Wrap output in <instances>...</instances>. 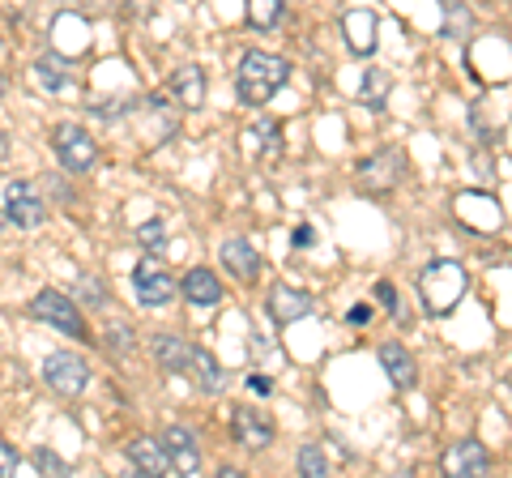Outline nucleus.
I'll use <instances>...</instances> for the list:
<instances>
[{
  "mask_svg": "<svg viewBox=\"0 0 512 478\" xmlns=\"http://www.w3.org/2000/svg\"><path fill=\"white\" fill-rule=\"evenodd\" d=\"M286 82H291V65L274 52H248L244 65L235 73L239 103H248V107H265Z\"/></svg>",
  "mask_w": 512,
  "mask_h": 478,
  "instance_id": "obj_1",
  "label": "nucleus"
},
{
  "mask_svg": "<svg viewBox=\"0 0 512 478\" xmlns=\"http://www.w3.org/2000/svg\"><path fill=\"white\" fill-rule=\"evenodd\" d=\"M466 286H470V274L457 261H431L419 274V299L431 316H448L461 304Z\"/></svg>",
  "mask_w": 512,
  "mask_h": 478,
  "instance_id": "obj_2",
  "label": "nucleus"
},
{
  "mask_svg": "<svg viewBox=\"0 0 512 478\" xmlns=\"http://www.w3.org/2000/svg\"><path fill=\"white\" fill-rule=\"evenodd\" d=\"M43 380H47V389L60 397H82L90 385V368L73 350H52V355L43 359Z\"/></svg>",
  "mask_w": 512,
  "mask_h": 478,
  "instance_id": "obj_3",
  "label": "nucleus"
},
{
  "mask_svg": "<svg viewBox=\"0 0 512 478\" xmlns=\"http://www.w3.org/2000/svg\"><path fill=\"white\" fill-rule=\"evenodd\" d=\"M52 141H56L60 167H69L73 175H86V171H94V163H99V141H94L82 124H56Z\"/></svg>",
  "mask_w": 512,
  "mask_h": 478,
  "instance_id": "obj_4",
  "label": "nucleus"
},
{
  "mask_svg": "<svg viewBox=\"0 0 512 478\" xmlns=\"http://www.w3.org/2000/svg\"><path fill=\"white\" fill-rule=\"evenodd\" d=\"M30 316L43 325H52L60 333H69V338H82L86 333V321H82V304L69 295H60V291H39L35 295V304H30Z\"/></svg>",
  "mask_w": 512,
  "mask_h": 478,
  "instance_id": "obj_5",
  "label": "nucleus"
},
{
  "mask_svg": "<svg viewBox=\"0 0 512 478\" xmlns=\"http://www.w3.org/2000/svg\"><path fill=\"white\" fill-rule=\"evenodd\" d=\"M52 52L64 56V60H77L90 52V18L86 13H73L64 9L52 18Z\"/></svg>",
  "mask_w": 512,
  "mask_h": 478,
  "instance_id": "obj_6",
  "label": "nucleus"
},
{
  "mask_svg": "<svg viewBox=\"0 0 512 478\" xmlns=\"http://www.w3.org/2000/svg\"><path fill=\"white\" fill-rule=\"evenodd\" d=\"M5 214L9 222H18V227H43V218H47V201L39 197V188L35 184H26V180H13L5 188Z\"/></svg>",
  "mask_w": 512,
  "mask_h": 478,
  "instance_id": "obj_7",
  "label": "nucleus"
},
{
  "mask_svg": "<svg viewBox=\"0 0 512 478\" xmlns=\"http://www.w3.org/2000/svg\"><path fill=\"white\" fill-rule=\"evenodd\" d=\"M133 286H137V299L146 308H167L171 304V295H175V282L167 269H158L154 261H141L133 269Z\"/></svg>",
  "mask_w": 512,
  "mask_h": 478,
  "instance_id": "obj_8",
  "label": "nucleus"
},
{
  "mask_svg": "<svg viewBox=\"0 0 512 478\" xmlns=\"http://www.w3.org/2000/svg\"><path fill=\"white\" fill-rule=\"evenodd\" d=\"M402 167V158H397L393 150H380V154H372L367 163H359V175H355V184L363 188V193H389V188L397 184V171Z\"/></svg>",
  "mask_w": 512,
  "mask_h": 478,
  "instance_id": "obj_9",
  "label": "nucleus"
},
{
  "mask_svg": "<svg viewBox=\"0 0 512 478\" xmlns=\"http://www.w3.org/2000/svg\"><path fill=\"white\" fill-rule=\"evenodd\" d=\"M440 466H444V474H453V478H478V474H487L491 453L478 440H457L453 449L444 453Z\"/></svg>",
  "mask_w": 512,
  "mask_h": 478,
  "instance_id": "obj_10",
  "label": "nucleus"
},
{
  "mask_svg": "<svg viewBox=\"0 0 512 478\" xmlns=\"http://www.w3.org/2000/svg\"><path fill=\"white\" fill-rule=\"evenodd\" d=\"M128 461L141 470V474H175V461L167 453V444L163 440H154V436H137V440H128Z\"/></svg>",
  "mask_w": 512,
  "mask_h": 478,
  "instance_id": "obj_11",
  "label": "nucleus"
},
{
  "mask_svg": "<svg viewBox=\"0 0 512 478\" xmlns=\"http://www.w3.org/2000/svg\"><path fill=\"white\" fill-rule=\"evenodd\" d=\"M376 26H380V22H376L372 9H350L346 18H342V35H346V43H350V52H355V56H372L376 43H380Z\"/></svg>",
  "mask_w": 512,
  "mask_h": 478,
  "instance_id": "obj_12",
  "label": "nucleus"
},
{
  "mask_svg": "<svg viewBox=\"0 0 512 478\" xmlns=\"http://www.w3.org/2000/svg\"><path fill=\"white\" fill-rule=\"evenodd\" d=\"M457 218L474 231H500V222H504L500 205H495L491 197H483V193H461L457 197Z\"/></svg>",
  "mask_w": 512,
  "mask_h": 478,
  "instance_id": "obj_13",
  "label": "nucleus"
},
{
  "mask_svg": "<svg viewBox=\"0 0 512 478\" xmlns=\"http://www.w3.org/2000/svg\"><path fill=\"white\" fill-rule=\"evenodd\" d=\"M235 440L244 444V449H269V444H274V423L256 406H239L235 410Z\"/></svg>",
  "mask_w": 512,
  "mask_h": 478,
  "instance_id": "obj_14",
  "label": "nucleus"
},
{
  "mask_svg": "<svg viewBox=\"0 0 512 478\" xmlns=\"http://www.w3.org/2000/svg\"><path fill=\"white\" fill-rule=\"evenodd\" d=\"M222 269H231V278H239V282H252L261 274V252H256L244 235H231L227 244H222Z\"/></svg>",
  "mask_w": 512,
  "mask_h": 478,
  "instance_id": "obj_15",
  "label": "nucleus"
},
{
  "mask_svg": "<svg viewBox=\"0 0 512 478\" xmlns=\"http://www.w3.org/2000/svg\"><path fill=\"white\" fill-rule=\"evenodd\" d=\"M269 312H274L278 325H295V321H303V316H312V299L303 291H295V286L278 282L274 291H269Z\"/></svg>",
  "mask_w": 512,
  "mask_h": 478,
  "instance_id": "obj_16",
  "label": "nucleus"
},
{
  "mask_svg": "<svg viewBox=\"0 0 512 478\" xmlns=\"http://www.w3.org/2000/svg\"><path fill=\"white\" fill-rule=\"evenodd\" d=\"M380 368H384V376L393 380V389H414V380H419V368H414L410 350L402 342H384L380 346Z\"/></svg>",
  "mask_w": 512,
  "mask_h": 478,
  "instance_id": "obj_17",
  "label": "nucleus"
},
{
  "mask_svg": "<svg viewBox=\"0 0 512 478\" xmlns=\"http://www.w3.org/2000/svg\"><path fill=\"white\" fill-rule=\"evenodd\" d=\"M163 444L175 461V474H197L201 470V449H197V436L188 427H167L163 432Z\"/></svg>",
  "mask_w": 512,
  "mask_h": 478,
  "instance_id": "obj_18",
  "label": "nucleus"
},
{
  "mask_svg": "<svg viewBox=\"0 0 512 478\" xmlns=\"http://www.w3.org/2000/svg\"><path fill=\"white\" fill-rule=\"evenodd\" d=\"M150 346H154V359L163 363V372L188 376V368H192V346L184 338H175V333H154Z\"/></svg>",
  "mask_w": 512,
  "mask_h": 478,
  "instance_id": "obj_19",
  "label": "nucleus"
},
{
  "mask_svg": "<svg viewBox=\"0 0 512 478\" xmlns=\"http://www.w3.org/2000/svg\"><path fill=\"white\" fill-rule=\"evenodd\" d=\"M184 295H188V304H197V308H214V304H222V282L214 269H188Z\"/></svg>",
  "mask_w": 512,
  "mask_h": 478,
  "instance_id": "obj_20",
  "label": "nucleus"
},
{
  "mask_svg": "<svg viewBox=\"0 0 512 478\" xmlns=\"http://www.w3.org/2000/svg\"><path fill=\"white\" fill-rule=\"evenodd\" d=\"M171 94H175V103H184V107H201V103H205V73H201V65L175 69Z\"/></svg>",
  "mask_w": 512,
  "mask_h": 478,
  "instance_id": "obj_21",
  "label": "nucleus"
},
{
  "mask_svg": "<svg viewBox=\"0 0 512 478\" xmlns=\"http://www.w3.org/2000/svg\"><path fill=\"white\" fill-rule=\"evenodd\" d=\"M192 376H197V385L205 393H222V389H227V372H222L218 359L210 355V350H201V346H192Z\"/></svg>",
  "mask_w": 512,
  "mask_h": 478,
  "instance_id": "obj_22",
  "label": "nucleus"
},
{
  "mask_svg": "<svg viewBox=\"0 0 512 478\" xmlns=\"http://www.w3.org/2000/svg\"><path fill=\"white\" fill-rule=\"evenodd\" d=\"M64 56H43V60H35V69H30V73H35V82L47 90V94H73V86L69 82H64Z\"/></svg>",
  "mask_w": 512,
  "mask_h": 478,
  "instance_id": "obj_23",
  "label": "nucleus"
},
{
  "mask_svg": "<svg viewBox=\"0 0 512 478\" xmlns=\"http://www.w3.org/2000/svg\"><path fill=\"white\" fill-rule=\"evenodd\" d=\"M389 94H393V77L389 73H384V69H367L363 73V86H359V99L367 103V107H384V99H389Z\"/></svg>",
  "mask_w": 512,
  "mask_h": 478,
  "instance_id": "obj_24",
  "label": "nucleus"
},
{
  "mask_svg": "<svg viewBox=\"0 0 512 478\" xmlns=\"http://www.w3.org/2000/svg\"><path fill=\"white\" fill-rule=\"evenodd\" d=\"M282 0H248V22L256 30H274L282 22Z\"/></svg>",
  "mask_w": 512,
  "mask_h": 478,
  "instance_id": "obj_25",
  "label": "nucleus"
},
{
  "mask_svg": "<svg viewBox=\"0 0 512 478\" xmlns=\"http://www.w3.org/2000/svg\"><path fill=\"white\" fill-rule=\"evenodd\" d=\"M299 474L303 478H325L329 474V457H325L320 444H303L299 449Z\"/></svg>",
  "mask_w": 512,
  "mask_h": 478,
  "instance_id": "obj_26",
  "label": "nucleus"
},
{
  "mask_svg": "<svg viewBox=\"0 0 512 478\" xmlns=\"http://www.w3.org/2000/svg\"><path fill=\"white\" fill-rule=\"evenodd\" d=\"M444 30L448 35H470L474 30V18H470V9L461 5V0H444Z\"/></svg>",
  "mask_w": 512,
  "mask_h": 478,
  "instance_id": "obj_27",
  "label": "nucleus"
},
{
  "mask_svg": "<svg viewBox=\"0 0 512 478\" xmlns=\"http://www.w3.org/2000/svg\"><path fill=\"white\" fill-rule=\"evenodd\" d=\"M77 304H86V308H103V304H107L103 282H99V278H82V282H77Z\"/></svg>",
  "mask_w": 512,
  "mask_h": 478,
  "instance_id": "obj_28",
  "label": "nucleus"
},
{
  "mask_svg": "<svg viewBox=\"0 0 512 478\" xmlns=\"http://www.w3.org/2000/svg\"><path fill=\"white\" fill-rule=\"evenodd\" d=\"M30 461H35V470H39V474H69L64 457L52 453V449H35V453H30Z\"/></svg>",
  "mask_w": 512,
  "mask_h": 478,
  "instance_id": "obj_29",
  "label": "nucleus"
},
{
  "mask_svg": "<svg viewBox=\"0 0 512 478\" xmlns=\"http://www.w3.org/2000/svg\"><path fill=\"white\" fill-rule=\"evenodd\" d=\"M107 346L116 350V355H128V350H133V329L128 325H107Z\"/></svg>",
  "mask_w": 512,
  "mask_h": 478,
  "instance_id": "obj_30",
  "label": "nucleus"
},
{
  "mask_svg": "<svg viewBox=\"0 0 512 478\" xmlns=\"http://www.w3.org/2000/svg\"><path fill=\"white\" fill-rule=\"evenodd\" d=\"M137 244H141V248H163V244H167L163 222H146V227L137 231Z\"/></svg>",
  "mask_w": 512,
  "mask_h": 478,
  "instance_id": "obj_31",
  "label": "nucleus"
},
{
  "mask_svg": "<svg viewBox=\"0 0 512 478\" xmlns=\"http://www.w3.org/2000/svg\"><path fill=\"white\" fill-rule=\"evenodd\" d=\"M18 470H22V457H18V449H9V444L0 440V478L18 474Z\"/></svg>",
  "mask_w": 512,
  "mask_h": 478,
  "instance_id": "obj_32",
  "label": "nucleus"
},
{
  "mask_svg": "<svg viewBox=\"0 0 512 478\" xmlns=\"http://www.w3.org/2000/svg\"><path fill=\"white\" fill-rule=\"evenodd\" d=\"M376 295L384 299V308H389V312H397V291H393L389 282H376Z\"/></svg>",
  "mask_w": 512,
  "mask_h": 478,
  "instance_id": "obj_33",
  "label": "nucleus"
},
{
  "mask_svg": "<svg viewBox=\"0 0 512 478\" xmlns=\"http://www.w3.org/2000/svg\"><path fill=\"white\" fill-rule=\"evenodd\" d=\"M346 321H350V325H367V321H372V308H363V304H359V308H350V312H346Z\"/></svg>",
  "mask_w": 512,
  "mask_h": 478,
  "instance_id": "obj_34",
  "label": "nucleus"
},
{
  "mask_svg": "<svg viewBox=\"0 0 512 478\" xmlns=\"http://www.w3.org/2000/svg\"><path fill=\"white\" fill-rule=\"evenodd\" d=\"M82 5H86L90 13H111V9H116V0H82Z\"/></svg>",
  "mask_w": 512,
  "mask_h": 478,
  "instance_id": "obj_35",
  "label": "nucleus"
},
{
  "mask_svg": "<svg viewBox=\"0 0 512 478\" xmlns=\"http://www.w3.org/2000/svg\"><path fill=\"white\" fill-rule=\"evenodd\" d=\"M295 244L308 248V244H312V227H299V231H295Z\"/></svg>",
  "mask_w": 512,
  "mask_h": 478,
  "instance_id": "obj_36",
  "label": "nucleus"
},
{
  "mask_svg": "<svg viewBox=\"0 0 512 478\" xmlns=\"http://www.w3.org/2000/svg\"><path fill=\"white\" fill-rule=\"evenodd\" d=\"M0 90H5V82H0Z\"/></svg>",
  "mask_w": 512,
  "mask_h": 478,
  "instance_id": "obj_37",
  "label": "nucleus"
}]
</instances>
